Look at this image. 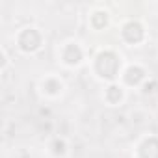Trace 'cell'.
<instances>
[{
	"instance_id": "1",
	"label": "cell",
	"mask_w": 158,
	"mask_h": 158,
	"mask_svg": "<svg viewBox=\"0 0 158 158\" xmlns=\"http://www.w3.org/2000/svg\"><path fill=\"white\" fill-rule=\"evenodd\" d=\"M143 78V71L139 69V67H130L128 71H127V74H125V80L132 86V84H138L139 80Z\"/></svg>"
}]
</instances>
